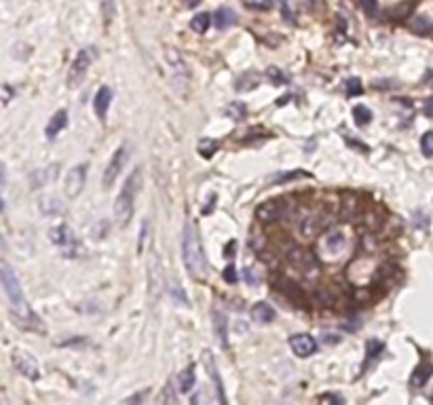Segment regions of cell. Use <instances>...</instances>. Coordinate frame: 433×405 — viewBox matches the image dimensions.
<instances>
[{"label":"cell","instance_id":"obj_1","mask_svg":"<svg viewBox=\"0 0 433 405\" xmlns=\"http://www.w3.org/2000/svg\"><path fill=\"white\" fill-rule=\"evenodd\" d=\"M0 279H3V289H5V296H7V302H9V312H11L13 321L24 329H38L40 321L32 312V308H30V304H28V300L24 296V289H22V285H19V279H17L13 268L9 266L7 262H3Z\"/></svg>","mask_w":433,"mask_h":405},{"label":"cell","instance_id":"obj_2","mask_svg":"<svg viewBox=\"0 0 433 405\" xmlns=\"http://www.w3.org/2000/svg\"><path fill=\"white\" fill-rule=\"evenodd\" d=\"M182 260L184 266H186L188 275L192 279H205L207 277V260H205L203 247L199 243V235L197 228H194L192 222H186L184 224V235H182Z\"/></svg>","mask_w":433,"mask_h":405},{"label":"cell","instance_id":"obj_3","mask_svg":"<svg viewBox=\"0 0 433 405\" xmlns=\"http://www.w3.org/2000/svg\"><path fill=\"white\" fill-rule=\"evenodd\" d=\"M140 186H142V171L136 169L125 179V184H123L119 196H117V202H115V218L119 222V226H127L129 224V220L133 216V202H136Z\"/></svg>","mask_w":433,"mask_h":405},{"label":"cell","instance_id":"obj_4","mask_svg":"<svg viewBox=\"0 0 433 405\" xmlns=\"http://www.w3.org/2000/svg\"><path fill=\"white\" fill-rule=\"evenodd\" d=\"M165 59H167V64H169L171 83H173V87H176L178 93L182 95L184 93V87L188 89V66H186V62H184L182 55L178 53L176 49H167Z\"/></svg>","mask_w":433,"mask_h":405},{"label":"cell","instance_id":"obj_5","mask_svg":"<svg viewBox=\"0 0 433 405\" xmlns=\"http://www.w3.org/2000/svg\"><path fill=\"white\" fill-rule=\"evenodd\" d=\"M93 59H95V49L93 47H87V49L80 51V53L76 55V59L72 62L70 70H68V87L76 89L82 80H85V74H87L89 66L93 64Z\"/></svg>","mask_w":433,"mask_h":405},{"label":"cell","instance_id":"obj_6","mask_svg":"<svg viewBox=\"0 0 433 405\" xmlns=\"http://www.w3.org/2000/svg\"><path fill=\"white\" fill-rule=\"evenodd\" d=\"M127 158H129V148H127V146L117 148V152L112 154L110 163H108V167H106V171H104V188H110L112 184H115V179L119 177L121 169H123V165H125Z\"/></svg>","mask_w":433,"mask_h":405},{"label":"cell","instance_id":"obj_7","mask_svg":"<svg viewBox=\"0 0 433 405\" xmlns=\"http://www.w3.org/2000/svg\"><path fill=\"white\" fill-rule=\"evenodd\" d=\"M85 181H87V165H76L74 169H70L66 177L68 198H76L82 192V188H85Z\"/></svg>","mask_w":433,"mask_h":405},{"label":"cell","instance_id":"obj_8","mask_svg":"<svg viewBox=\"0 0 433 405\" xmlns=\"http://www.w3.org/2000/svg\"><path fill=\"white\" fill-rule=\"evenodd\" d=\"M11 359H13V365L17 367V371H22L30 380H38L40 369H38V363L34 361V357H30V354L24 350H15Z\"/></svg>","mask_w":433,"mask_h":405},{"label":"cell","instance_id":"obj_9","mask_svg":"<svg viewBox=\"0 0 433 405\" xmlns=\"http://www.w3.org/2000/svg\"><path fill=\"white\" fill-rule=\"evenodd\" d=\"M283 202L281 200H264L260 207L256 209V218L262 222V224H269V222H277L283 216Z\"/></svg>","mask_w":433,"mask_h":405},{"label":"cell","instance_id":"obj_10","mask_svg":"<svg viewBox=\"0 0 433 405\" xmlns=\"http://www.w3.org/2000/svg\"><path fill=\"white\" fill-rule=\"evenodd\" d=\"M290 346L298 357H311V354L317 350V344L308 333H296V336H292Z\"/></svg>","mask_w":433,"mask_h":405},{"label":"cell","instance_id":"obj_11","mask_svg":"<svg viewBox=\"0 0 433 405\" xmlns=\"http://www.w3.org/2000/svg\"><path fill=\"white\" fill-rule=\"evenodd\" d=\"M203 365H205V369H207V376H209L211 382H213V388H215V394H218V399H220L222 403H226L224 388H222V380H220V376H218V367H215L213 354H211L209 350L203 352Z\"/></svg>","mask_w":433,"mask_h":405},{"label":"cell","instance_id":"obj_12","mask_svg":"<svg viewBox=\"0 0 433 405\" xmlns=\"http://www.w3.org/2000/svg\"><path fill=\"white\" fill-rule=\"evenodd\" d=\"M431 376H433V363L422 361L420 365L414 369V373H412V378H410V386H412V388H422Z\"/></svg>","mask_w":433,"mask_h":405},{"label":"cell","instance_id":"obj_13","mask_svg":"<svg viewBox=\"0 0 433 405\" xmlns=\"http://www.w3.org/2000/svg\"><path fill=\"white\" fill-rule=\"evenodd\" d=\"M66 125H68V112H66V110H57V112L51 116L49 125H47V129H45L47 139H55L57 133H59V131L64 129Z\"/></svg>","mask_w":433,"mask_h":405},{"label":"cell","instance_id":"obj_14","mask_svg":"<svg viewBox=\"0 0 433 405\" xmlns=\"http://www.w3.org/2000/svg\"><path fill=\"white\" fill-rule=\"evenodd\" d=\"M213 329H215V336H218L220 344L226 348L229 346V323H226V315L218 308L213 310Z\"/></svg>","mask_w":433,"mask_h":405},{"label":"cell","instance_id":"obj_15","mask_svg":"<svg viewBox=\"0 0 433 405\" xmlns=\"http://www.w3.org/2000/svg\"><path fill=\"white\" fill-rule=\"evenodd\" d=\"M49 237H51V241H53L55 245H59V247H68V245H74V237H72V230H70V228H68L66 224H61V226H55V228H51Z\"/></svg>","mask_w":433,"mask_h":405},{"label":"cell","instance_id":"obj_16","mask_svg":"<svg viewBox=\"0 0 433 405\" xmlns=\"http://www.w3.org/2000/svg\"><path fill=\"white\" fill-rule=\"evenodd\" d=\"M110 101H112V91L108 87H101L97 93H95V99H93V108H95V114L99 118H104L108 108H110Z\"/></svg>","mask_w":433,"mask_h":405},{"label":"cell","instance_id":"obj_17","mask_svg":"<svg viewBox=\"0 0 433 405\" xmlns=\"http://www.w3.org/2000/svg\"><path fill=\"white\" fill-rule=\"evenodd\" d=\"M290 262H292L296 268H300V270H311V268H315V258H313L308 251H304V249H294V251L290 253Z\"/></svg>","mask_w":433,"mask_h":405},{"label":"cell","instance_id":"obj_18","mask_svg":"<svg viewBox=\"0 0 433 405\" xmlns=\"http://www.w3.org/2000/svg\"><path fill=\"white\" fill-rule=\"evenodd\" d=\"M252 319L258 321V323H271V321H275V310H273L271 304L258 302L256 306L252 308Z\"/></svg>","mask_w":433,"mask_h":405},{"label":"cell","instance_id":"obj_19","mask_svg":"<svg viewBox=\"0 0 433 405\" xmlns=\"http://www.w3.org/2000/svg\"><path fill=\"white\" fill-rule=\"evenodd\" d=\"M408 26H410V30L414 34H422V36H427V34H431L433 32V22L429 17H425V15H414L408 22Z\"/></svg>","mask_w":433,"mask_h":405},{"label":"cell","instance_id":"obj_20","mask_svg":"<svg viewBox=\"0 0 433 405\" xmlns=\"http://www.w3.org/2000/svg\"><path fill=\"white\" fill-rule=\"evenodd\" d=\"M213 19H215V28H218V30H226V28H231V26L237 22L235 13L231 11V9H226V7L218 9V11H215V15H213Z\"/></svg>","mask_w":433,"mask_h":405},{"label":"cell","instance_id":"obj_21","mask_svg":"<svg viewBox=\"0 0 433 405\" xmlns=\"http://www.w3.org/2000/svg\"><path fill=\"white\" fill-rule=\"evenodd\" d=\"M192 388H194V367L188 365L178 376V390L180 392H190Z\"/></svg>","mask_w":433,"mask_h":405},{"label":"cell","instance_id":"obj_22","mask_svg":"<svg viewBox=\"0 0 433 405\" xmlns=\"http://www.w3.org/2000/svg\"><path fill=\"white\" fill-rule=\"evenodd\" d=\"M57 175V165H53V167H45V169H38L36 171V175L32 177V188H40V186H45L49 179H53Z\"/></svg>","mask_w":433,"mask_h":405},{"label":"cell","instance_id":"obj_23","mask_svg":"<svg viewBox=\"0 0 433 405\" xmlns=\"http://www.w3.org/2000/svg\"><path fill=\"white\" fill-rule=\"evenodd\" d=\"M209 26H211V15H209V13H199V15H194L192 22H190V28H192L197 34H205V32L209 30Z\"/></svg>","mask_w":433,"mask_h":405},{"label":"cell","instance_id":"obj_24","mask_svg":"<svg viewBox=\"0 0 433 405\" xmlns=\"http://www.w3.org/2000/svg\"><path fill=\"white\" fill-rule=\"evenodd\" d=\"M258 83H260V74H256V72H247V74H243L239 80H237L235 89H237V91H250V89L258 87Z\"/></svg>","mask_w":433,"mask_h":405},{"label":"cell","instance_id":"obj_25","mask_svg":"<svg viewBox=\"0 0 433 405\" xmlns=\"http://www.w3.org/2000/svg\"><path fill=\"white\" fill-rule=\"evenodd\" d=\"M383 350H385V344H383V342H380V340H370L368 346H366V363H364V369L370 365V361H374Z\"/></svg>","mask_w":433,"mask_h":405},{"label":"cell","instance_id":"obj_26","mask_svg":"<svg viewBox=\"0 0 433 405\" xmlns=\"http://www.w3.org/2000/svg\"><path fill=\"white\" fill-rule=\"evenodd\" d=\"M245 9L256 13H264V11H271L273 9V0H241Z\"/></svg>","mask_w":433,"mask_h":405},{"label":"cell","instance_id":"obj_27","mask_svg":"<svg viewBox=\"0 0 433 405\" xmlns=\"http://www.w3.org/2000/svg\"><path fill=\"white\" fill-rule=\"evenodd\" d=\"M345 245V237L343 232H332V235L326 237V247L330 253H338V249Z\"/></svg>","mask_w":433,"mask_h":405},{"label":"cell","instance_id":"obj_28","mask_svg":"<svg viewBox=\"0 0 433 405\" xmlns=\"http://www.w3.org/2000/svg\"><path fill=\"white\" fill-rule=\"evenodd\" d=\"M245 112H247V108H245V104H241V101H233V104L226 108V116L231 120H243Z\"/></svg>","mask_w":433,"mask_h":405},{"label":"cell","instance_id":"obj_29","mask_svg":"<svg viewBox=\"0 0 433 405\" xmlns=\"http://www.w3.org/2000/svg\"><path fill=\"white\" fill-rule=\"evenodd\" d=\"M353 118H355V123L359 127H364V125H368L370 120H372V112H370L366 106H355L353 108Z\"/></svg>","mask_w":433,"mask_h":405},{"label":"cell","instance_id":"obj_30","mask_svg":"<svg viewBox=\"0 0 433 405\" xmlns=\"http://www.w3.org/2000/svg\"><path fill=\"white\" fill-rule=\"evenodd\" d=\"M40 209H43V214H47V216L49 214L55 216V214H59V211H61V202L57 198H49V196L47 198H40Z\"/></svg>","mask_w":433,"mask_h":405},{"label":"cell","instance_id":"obj_31","mask_svg":"<svg viewBox=\"0 0 433 405\" xmlns=\"http://www.w3.org/2000/svg\"><path fill=\"white\" fill-rule=\"evenodd\" d=\"M215 150H218V141H213V139H201L199 141V154L201 156L211 158Z\"/></svg>","mask_w":433,"mask_h":405},{"label":"cell","instance_id":"obj_32","mask_svg":"<svg viewBox=\"0 0 433 405\" xmlns=\"http://www.w3.org/2000/svg\"><path fill=\"white\" fill-rule=\"evenodd\" d=\"M345 91H347V95H349V97H353V95H362V91H364L362 80H359V78H347V80H345Z\"/></svg>","mask_w":433,"mask_h":405},{"label":"cell","instance_id":"obj_33","mask_svg":"<svg viewBox=\"0 0 433 405\" xmlns=\"http://www.w3.org/2000/svg\"><path fill=\"white\" fill-rule=\"evenodd\" d=\"M420 150L425 156H433V131H427V133L420 137Z\"/></svg>","mask_w":433,"mask_h":405},{"label":"cell","instance_id":"obj_34","mask_svg":"<svg viewBox=\"0 0 433 405\" xmlns=\"http://www.w3.org/2000/svg\"><path fill=\"white\" fill-rule=\"evenodd\" d=\"M101 15H104L106 26H110L112 17H115V0H101Z\"/></svg>","mask_w":433,"mask_h":405},{"label":"cell","instance_id":"obj_35","mask_svg":"<svg viewBox=\"0 0 433 405\" xmlns=\"http://www.w3.org/2000/svg\"><path fill=\"white\" fill-rule=\"evenodd\" d=\"M359 7L364 9V13L368 17H376L378 13V0H359Z\"/></svg>","mask_w":433,"mask_h":405},{"label":"cell","instance_id":"obj_36","mask_svg":"<svg viewBox=\"0 0 433 405\" xmlns=\"http://www.w3.org/2000/svg\"><path fill=\"white\" fill-rule=\"evenodd\" d=\"M161 401H163V403H165V401H171V403L178 401L176 390H173V380L167 382V386H165V390H163V394H161Z\"/></svg>","mask_w":433,"mask_h":405},{"label":"cell","instance_id":"obj_37","mask_svg":"<svg viewBox=\"0 0 433 405\" xmlns=\"http://www.w3.org/2000/svg\"><path fill=\"white\" fill-rule=\"evenodd\" d=\"M222 277H224L226 283H237V268L235 266H226L224 272H222Z\"/></svg>","mask_w":433,"mask_h":405},{"label":"cell","instance_id":"obj_38","mask_svg":"<svg viewBox=\"0 0 433 405\" xmlns=\"http://www.w3.org/2000/svg\"><path fill=\"white\" fill-rule=\"evenodd\" d=\"M245 281L250 283V285H258V283H260L262 279H260V275H258V272H254L252 268H245Z\"/></svg>","mask_w":433,"mask_h":405},{"label":"cell","instance_id":"obj_39","mask_svg":"<svg viewBox=\"0 0 433 405\" xmlns=\"http://www.w3.org/2000/svg\"><path fill=\"white\" fill-rule=\"evenodd\" d=\"M269 78H273L277 85H281V83H287V76H283V74H281V72H279V70H277V68H271V70H269Z\"/></svg>","mask_w":433,"mask_h":405},{"label":"cell","instance_id":"obj_40","mask_svg":"<svg viewBox=\"0 0 433 405\" xmlns=\"http://www.w3.org/2000/svg\"><path fill=\"white\" fill-rule=\"evenodd\" d=\"M281 13H283V19H285V22H294V17H292V9L287 7V0H281Z\"/></svg>","mask_w":433,"mask_h":405},{"label":"cell","instance_id":"obj_41","mask_svg":"<svg viewBox=\"0 0 433 405\" xmlns=\"http://www.w3.org/2000/svg\"><path fill=\"white\" fill-rule=\"evenodd\" d=\"M319 401L321 403H343L345 399L338 397V394H323V397H319Z\"/></svg>","mask_w":433,"mask_h":405},{"label":"cell","instance_id":"obj_42","mask_svg":"<svg viewBox=\"0 0 433 405\" xmlns=\"http://www.w3.org/2000/svg\"><path fill=\"white\" fill-rule=\"evenodd\" d=\"M422 112H425L429 118H433V97H429L425 101V106H422Z\"/></svg>","mask_w":433,"mask_h":405},{"label":"cell","instance_id":"obj_43","mask_svg":"<svg viewBox=\"0 0 433 405\" xmlns=\"http://www.w3.org/2000/svg\"><path fill=\"white\" fill-rule=\"evenodd\" d=\"M235 247H237V241H231L229 245H226V249H224V251H226L224 256H226V258H233V256H235V253H233V251H235Z\"/></svg>","mask_w":433,"mask_h":405},{"label":"cell","instance_id":"obj_44","mask_svg":"<svg viewBox=\"0 0 433 405\" xmlns=\"http://www.w3.org/2000/svg\"><path fill=\"white\" fill-rule=\"evenodd\" d=\"M11 95H13L11 87H9V85H5V104H9V101H11Z\"/></svg>","mask_w":433,"mask_h":405},{"label":"cell","instance_id":"obj_45","mask_svg":"<svg viewBox=\"0 0 433 405\" xmlns=\"http://www.w3.org/2000/svg\"><path fill=\"white\" fill-rule=\"evenodd\" d=\"M300 175H302V173H300V171H298V173H290V175H281V177H279V179H277V181H287V179H294V177H300Z\"/></svg>","mask_w":433,"mask_h":405},{"label":"cell","instance_id":"obj_46","mask_svg":"<svg viewBox=\"0 0 433 405\" xmlns=\"http://www.w3.org/2000/svg\"><path fill=\"white\" fill-rule=\"evenodd\" d=\"M182 3L186 5L188 9H194V7H199V3H201V0H182Z\"/></svg>","mask_w":433,"mask_h":405},{"label":"cell","instance_id":"obj_47","mask_svg":"<svg viewBox=\"0 0 433 405\" xmlns=\"http://www.w3.org/2000/svg\"><path fill=\"white\" fill-rule=\"evenodd\" d=\"M425 83L433 85V70H429V72H427V76H425Z\"/></svg>","mask_w":433,"mask_h":405}]
</instances>
